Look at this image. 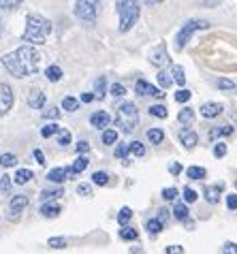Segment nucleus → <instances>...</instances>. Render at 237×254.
<instances>
[{"label":"nucleus","instance_id":"obj_49","mask_svg":"<svg viewBox=\"0 0 237 254\" xmlns=\"http://www.w3.org/2000/svg\"><path fill=\"white\" fill-rule=\"evenodd\" d=\"M214 156H216V158L227 156V143H216V147H214Z\"/></svg>","mask_w":237,"mask_h":254},{"label":"nucleus","instance_id":"obj_19","mask_svg":"<svg viewBox=\"0 0 237 254\" xmlns=\"http://www.w3.org/2000/svg\"><path fill=\"white\" fill-rule=\"evenodd\" d=\"M220 192H222V186L218 184V186H207L205 188V199H207V203H216L220 199Z\"/></svg>","mask_w":237,"mask_h":254},{"label":"nucleus","instance_id":"obj_31","mask_svg":"<svg viewBox=\"0 0 237 254\" xmlns=\"http://www.w3.org/2000/svg\"><path fill=\"white\" fill-rule=\"evenodd\" d=\"M128 147H130V152L135 154L137 158H143L145 156V147H143L141 141H132V143H128Z\"/></svg>","mask_w":237,"mask_h":254},{"label":"nucleus","instance_id":"obj_26","mask_svg":"<svg viewBox=\"0 0 237 254\" xmlns=\"http://www.w3.org/2000/svg\"><path fill=\"white\" fill-rule=\"evenodd\" d=\"M163 227H165V224L160 222L158 218H152V220L145 222V231L152 233V235H156V233H160V231H163Z\"/></svg>","mask_w":237,"mask_h":254},{"label":"nucleus","instance_id":"obj_51","mask_svg":"<svg viewBox=\"0 0 237 254\" xmlns=\"http://www.w3.org/2000/svg\"><path fill=\"white\" fill-rule=\"evenodd\" d=\"M77 194H81V196H92V186H90V184H79L77 186Z\"/></svg>","mask_w":237,"mask_h":254},{"label":"nucleus","instance_id":"obj_24","mask_svg":"<svg viewBox=\"0 0 237 254\" xmlns=\"http://www.w3.org/2000/svg\"><path fill=\"white\" fill-rule=\"evenodd\" d=\"M137 237H139V233L132 227H126V224H124L122 231H120V239H124V242H135Z\"/></svg>","mask_w":237,"mask_h":254},{"label":"nucleus","instance_id":"obj_30","mask_svg":"<svg viewBox=\"0 0 237 254\" xmlns=\"http://www.w3.org/2000/svg\"><path fill=\"white\" fill-rule=\"evenodd\" d=\"M62 109L64 111H77L79 109V101L77 98H73V96H66L64 101H62Z\"/></svg>","mask_w":237,"mask_h":254},{"label":"nucleus","instance_id":"obj_20","mask_svg":"<svg viewBox=\"0 0 237 254\" xmlns=\"http://www.w3.org/2000/svg\"><path fill=\"white\" fill-rule=\"evenodd\" d=\"M233 135V126L227 124V126H218V128L210 130V139H218V137H229Z\"/></svg>","mask_w":237,"mask_h":254},{"label":"nucleus","instance_id":"obj_44","mask_svg":"<svg viewBox=\"0 0 237 254\" xmlns=\"http://www.w3.org/2000/svg\"><path fill=\"white\" fill-rule=\"evenodd\" d=\"M109 92H111V96L120 98V96H124V94H126V88H124L122 83H114V86H111V90H109Z\"/></svg>","mask_w":237,"mask_h":254},{"label":"nucleus","instance_id":"obj_22","mask_svg":"<svg viewBox=\"0 0 237 254\" xmlns=\"http://www.w3.org/2000/svg\"><path fill=\"white\" fill-rule=\"evenodd\" d=\"M88 169V158L86 156H79L77 160L73 162V167H71V173L73 175H79V173H83Z\"/></svg>","mask_w":237,"mask_h":254},{"label":"nucleus","instance_id":"obj_28","mask_svg":"<svg viewBox=\"0 0 237 254\" xmlns=\"http://www.w3.org/2000/svg\"><path fill=\"white\" fill-rule=\"evenodd\" d=\"M148 139H150L154 145L163 143V139H165V132H163V128H150V130H148Z\"/></svg>","mask_w":237,"mask_h":254},{"label":"nucleus","instance_id":"obj_37","mask_svg":"<svg viewBox=\"0 0 237 254\" xmlns=\"http://www.w3.org/2000/svg\"><path fill=\"white\" fill-rule=\"evenodd\" d=\"M92 182L96 186H107V182H109V175L107 173H103V171H96L92 175Z\"/></svg>","mask_w":237,"mask_h":254},{"label":"nucleus","instance_id":"obj_6","mask_svg":"<svg viewBox=\"0 0 237 254\" xmlns=\"http://www.w3.org/2000/svg\"><path fill=\"white\" fill-rule=\"evenodd\" d=\"M99 11H101L99 0H77L75 2V15L83 19V22H94L99 17Z\"/></svg>","mask_w":237,"mask_h":254},{"label":"nucleus","instance_id":"obj_27","mask_svg":"<svg viewBox=\"0 0 237 254\" xmlns=\"http://www.w3.org/2000/svg\"><path fill=\"white\" fill-rule=\"evenodd\" d=\"M171 77H173V81H176L178 86H184V83H186V75H184L182 66H173L171 68Z\"/></svg>","mask_w":237,"mask_h":254},{"label":"nucleus","instance_id":"obj_2","mask_svg":"<svg viewBox=\"0 0 237 254\" xmlns=\"http://www.w3.org/2000/svg\"><path fill=\"white\" fill-rule=\"evenodd\" d=\"M50 34H52V22L50 19H45L43 15H28L26 17V30L22 34L24 43L43 45Z\"/></svg>","mask_w":237,"mask_h":254},{"label":"nucleus","instance_id":"obj_25","mask_svg":"<svg viewBox=\"0 0 237 254\" xmlns=\"http://www.w3.org/2000/svg\"><path fill=\"white\" fill-rule=\"evenodd\" d=\"M45 75H47V79L56 83V81H60V79H62V68H60V66H56V64H52V66H47Z\"/></svg>","mask_w":237,"mask_h":254},{"label":"nucleus","instance_id":"obj_34","mask_svg":"<svg viewBox=\"0 0 237 254\" xmlns=\"http://www.w3.org/2000/svg\"><path fill=\"white\" fill-rule=\"evenodd\" d=\"M130 218H132V209H130V207H122L120 214H118V222H120L122 227H124V224L130 222Z\"/></svg>","mask_w":237,"mask_h":254},{"label":"nucleus","instance_id":"obj_63","mask_svg":"<svg viewBox=\"0 0 237 254\" xmlns=\"http://www.w3.org/2000/svg\"><path fill=\"white\" fill-rule=\"evenodd\" d=\"M235 188H237V182H235Z\"/></svg>","mask_w":237,"mask_h":254},{"label":"nucleus","instance_id":"obj_32","mask_svg":"<svg viewBox=\"0 0 237 254\" xmlns=\"http://www.w3.org/2000/svg\"><path fill=\"white\" fill-rule=\"evenodd\" d=\"M101 139H103V143H105V145H114L116 141H118V132L114 128H107L105 132H103Z\"/></svg>","mask_w":237,"mask_h":254},{"label":"nucleus","instance_id":"obj_7","mask_svg":"<svg viewBox=\"0 0 237 254\" xmlns=\"http://www.w3.org/2000/svg\"><path fill=\"white\" fill-rule=\"evenodd\" d=\"M13 103H15V94H13V88L9 83H0V118L4 114H9Z\"/></svg>","mask_w":237,"mask_h":254},{"label":"nucleus","instance_id":"obj_42","mask_svg":"<svg viewBox=\"0 0 237 254\" xmlns=\"http://www.w3.org/2000/svg\"><path fill=\"white\" fill-rule=\"evenodd\" d=\"M116 158H124V160H126V156H128V154H130V147H128V143H120V145H118L116 147Z\"/></svg>","mask_w":237,"mask_h":254},{"label":"nucleus","instance_id":"obj_41","mask_svg":"<svg viewBox=\"0 0 237 254\" xmlns=\"http://www.w3.org/2000/svg\"><path fill=\"white\" fill-rule=\"evenodd\" d=\"M56 135H58V143L60 145H68V143H71V132H68L66 128H60Z\"/></svg>","mask_w":237,"mask_h":254},{"label":"nucleus","instance_id":"obj_14","mask_svg":"<svg viewBox=\"0 0 237 254\" xmlns=\"http://www.w3.org/2000/svg\"><path fill=\"white\" fill-rule=\"evenodd\" d=\"M109 122H111V118L107 111H96V114L90 116V124H92L94 128H107Z\"/></svg>","mask_w":237,"mask_h":254},{"label":"nucleus","instance_id":"obj_39","mask_svg":"<svg viewBox=\"0 0 237 254\" xmlns=\"http://www.w3.org/2000/svg\"><path fill=\"white\" fill-rule=\"evenodd\" d=\"M150 116H154V118H167V107H165V105H152V107H150Z\"/></svg>","mask_w":237,"mask_h":254},{"label":"nucleus","instance_id":"obj_23","mask_svg":"<svg viewBox=\"0 0 237 254\" xmlns=\"http://www.w3.org/2000/svg\"><path fill=\"white\" fill-rule=\"evenodd\" d=\"M173 218L176 220H186L188 218V207H186V203H176V207H173Z\"/></svg>","mask_w":237,"mask_h":254},{"label":"nucleus","instance_id":"obj_56","mask_svg":"<svg viewBox=\"0 0 237 254\" xmlns=\"http://www.w3.org/2000/svg\"><path fill=\"white\" fill-rule=\"evenodd\" d=\"M222 252H229V254H237V244H233V242L225 244V248H222Z\"/></svg>","mask_w":237,"mask_h":254},{"label":"nucleus","instance_id":"obj_47","mask_svg":"<svg viewBox=\"0 0 237 254\" xmlns=\"http://www.w3.org/2000/svg\"><path fill=\"white\" fill-rule=\"evenodd\" d=\"M22 4V0H0V9H15Z\"/></svg>","mask_w":237,"mask_h":254},{"label":"nucleus","instance_id":"obj_18","mask_svg":"<svg viewBox=\"0 0 237 254\" xmlns=\"http://www.w3.org/2000/svg\"><path fill=\"white\" fill-rule=\"evenodd\" d=\"M32 178H34V173L30 171V169H19V171L15 173V178H13V180H15V184L22 186V184H28V182H30Z\"/></svg>","mask_w":237,"mask_h":254},{"label":"nucleus","instance_id":"obj_62","mask_svg":"<svg viewBox=\"0 0 237 254\" xmlns=\"http://www.w3.org/2000/svg\"><path fill=\"white\" fill-rule=\"evenodd\" d=\"M163 0H145V4H160Z\"/></svg>","mask_w":237,"mask_h":254},{"label":"nucleus","instance_id":"obj_61","mask_svg":"<svg viewBox=\"0 0 237 254\" xmlns=\"http://www.w3.org/2000/svg\"><path fill=\"white\" fill-rule=\"evenodd\" d=\"M94 101V92H86L81 94V103H92Z\"/></svg>","mask_w":237,"mask_h":254},{"label":"nucleus","instance_id":"obj_1","mask_svg":"<svg viewBox=\"0 0 237 254\" xmlns=\"http://www.w3.org/2000/svg\"><path fill=\"white\" fill-rule=\"evenodd\" d=\"M2 66L9 70L13 77L22 79V77H30L39 70L41 66V56L34 47L30 45H22L19 49H15L13 54L2 56Z\"/></svg>","mask_w":237,"mask_h":254},{"label":"nucleus","instance_id":"obj_16","mask_svg":"<svg viewBox=\"0 0 237 254\" xmlns=\"http://www.w3.org/2000/svg\"><path fill=\"white\" fill-rule=\"evenodd\" d=\"M60 196H64V190L62 188H52V190H43L41 192V201H56V199H60Z\"/></svg>","mask_w":237,"mask_h":254},{"label":"nucleus","instance_id":"obj_58","mask_svg":"<svg viewBox=\"0 0 237 254\" xmlns=\"http://www.w3.org/2000/svg\"><path fill=\"white\" fill-rule=\"evenodd\" d=\"M156 218H158V220H160V222H163V224H165L167 220H169V211H167L165 207H163V209H158V216H156Z\"/></svg>","mask_w":237,"mask_h":254},{"label":"nucleus","instance_id":"obj_36","mask_svg":"<svg viewBox=\"0 0 237 254\" xmlns=\"http://www.w3.org/2000/svg\"><path fill=\"white\" fill-rule=\"evenodd\" d=\"M58 130H60L58 124H47V126H43V128H41V135H43L45 139H50V137H54Z\"/></svg>","mask_w":237,"mask_h":254},{"label":"nucleus","instance_id":"obj_59","mask_svg":"<svg viewBox=\"0 0 237 254\" xmlns=\"http://www.w3.org/2000/svg\"><path fill=\"white\" fill-rule=\"evenodd\" d=\"M90 150V143H88V141H79V143H77V152L79 154H86Z\"/></svg>","mask_w":237,"mask_h":254},{"label":"nucleus","instance_id":"obj_8","mask_svg":"<svg viewBox=\"0 0 237 254\" xmlns=\"http://www.w3.org/2000/svg\"><path fill=\"white\" fill-rule=\"evenodd\" d=\"M135 92H137L139 96H154V98H163V96H165L163 90H158L156 86H152V83H148L145 79H139V81L135 83Z\"/></svg>","mask_w":237,"mask_h":254},{"label":"nucleus","instance_id":"obj_53","mask_svg":"<svg viewBox=\"0 0 237 254\" xmlns=\"http://www.w3.org/2000/svg\"><path fill=\"white\" fill-rule=\"evenodd\" d=\"M227 207L237 209V194H227Z\"/></svg>","mask_w":237,"mask_h":254},{"label":"nucleus","instance_id":"obj_12","mask_svg":"<svg viewBox=\"0 0 237 254\" xmlns=\"http://www.w3.org/2000/svg\"><path fill=\"white\" fill-rule=\"evenodd\" d=\"M179 141H182L184 147L192 150V147L199 143V137H197V132H194L192 128H182V130H179Z\"/></svg>","mask_w":237,"mask_h":254},{"label":"nucleus","instance_id":"obj_13","mask_svg":"<svg viewBox=\"0 0 237 254\" xmlns=\"http://www.w3.org/2000/svg\"><path fill=\"white\" fill-rule=\"evenodd\" d=\"M199 111H201V116H203V118L210 120V118H218L222 111H225V107H222L220 103H205Z\"/></svg>","mask_w":237,"mask_h":254},{"label":"nucleus","instance_id":"obj_54","mask_svg":"<svg viewBox=\"0 0 237 254\" xmlns=\"http://www.w3.org/2000/svg\"><path fill=\"white\" fill-rule=\"evenodd\" d=\"M218 88H220V90H233L235 83L229 81V79H220V81H218Z\"/></svg>","mask_w":237,"mask_h":254},{"label":"nucleus","instance_id":"obj_50","mask_svg":"<svg viewBox=\"0 0 237 254\" xmlns=\"http://www.w3.org/2000/svg\"><path fill=\"white\" fill-rule=\"evenodd\" d=\"M184 201L186 203H194L197 201V192H194L192 188H184Z\"/></svg>","mask_w":237,"mask_h":254},{"label":"nucleus","instance_id":"obj_4","mask_svg":"<svg viewBox=\"0 0 237 254\" xmlns=\"http://www.w3.org/2000/svg\"><path fill=\"white\" fill-rule=\"evenodd\" d=\"M116 124L118 128H122L124 132H132L135 126L139 124V111L135 103H124L118 107V116H116Z\"/></svg>","mask_w":237,"mask_h":254},{"label":"nucleus","instance_id":"obj_57","mask_svg":"<svg viewBox=\"0 0 237 254\" xmlns=\"http://www.w3.org/2000/svg\"><path fill=\"white\" fill-rule=\"evenodd\" d=\"M165 252L167 254H182L184 248H182V246H169V248H165Z\"/></svg>","mask_w":237,"mask_h":254},{"label":"nucleus","instance_id":"obj_10","mask_svg":"<svg viewBox=\"0 0 237 254\" xmlns=\"http://www.w3.org/2000/svg\"><path fill=\"white\" fill-rule=\"evenodd\" d=\"M169 60H171V58H169V54H167V47H165V45H158L154 52L150 54V62H152L154 66H158V68L167 66V64H169Z\"/></svg>","mask_w":237,"mask_h":254},{"label":"nucleus","instance_id":"obj_33","mask_svg":"<svg viewBox=\"0 0 237 254\" xmlns=\"http://www.w3.org/2000/svg\"><path fill=\"white\" fill-rule=\"evenodd\" d=\"M192 118H194V111H192V109H188V107H184V109L178 114V122L188 124V122H192Z\"/></svg>","mask_w":237,"mask_h":254},{"label":"nucleus","instance_id":"obj_43","mask_svg":"<svg viewBox=\"0 0 237 254\" xmlns=\"http://www.w3.org/2000/svg\"><path fill=\"white\" fill-rule=\"evenodd\" d=\"M163 199L165 201H176L178 199V188H163Z\"/></svg>","mask_w":237,"mask_h":254},{"label":"nucleus","instance_id":"obj_17","mask_svg":"<svg viewBox=\"0 0 237 254\" xmlns=\"http://www.w3.org/2000/svg\"><path fill=\"white\" fill-rule=\"evenodd\" d=\"M41 214H43L45 218H56V216L60 214V205H56V203L45 201V203H43V207H41Z\"/></svg>","mask_w":237,"mask_h":254},{"label":"nucleus","instance_id":"obj_11","mask_svg":"<svg viewBox=\"0 0 237 254\" xmlns=\"http://www.w3.org/2000/svg\"><path fill=\"white\" fill-rule=\"evenodd\" d=\"M68 178H73L71 167H56V169H52V171L47 173V180L54 182V184H62V182L68 180Z\"/></svg>","mask_w":237,"mask_h":254},{"label":"nucleus","instance_id":"obj_45","mask_svg":"<svg viewBox=\"0 0 237 254\" xmlns=\"http://www.w3.org/2000/svg\"><path fill=\"white\" fill-rule=\"evenodd\" d=\"M190 96H192V92H188V90H178V92H176V101L178 103H188V101H190Z\"/></svg>","mask_w":237,"mask_h":254},{"label":"nucleus","instance_id":"obj_40","mask_svg":"<svg viewBox=\"0 0 237 254\" xmlns=\"http://www.w3.org/2000/svg\"><path fill=\"white\" fill-rule=\"evenodd\" d=\"M50 248H54V250H64L66 248V239L64 237H52L50 239Z\"/></svg>","mask_w":237,"mask_h":254},{"label":"nucleus","instance_id":"obj_21","mask_svg":"<svg viewBox=\"0 0 237 254\" xmlns=\"http://www.w3.org/2000/svg\"><path fill=\"white\" fill-rule=\"evenodd\" d=\"M105 90H107V79L105 77H99L94 81V98H103L105 96Z\"/></svg>","mask_w":237,"mask_h":254},{"label":"nucleus","instance_id":"obj_60","mask_svg":"<svg viewBox=\"0 0 237 254\" xmlns=\"http://www.w3.org/2000/svg\"><path fill=\"white\" fill-rule=\"evenodd\" d=\"M34 158H37L39 165H45V156H43V152L41 150H34Z\"/></svg>","mask_w":237,"mask_h":254},{"label":"nucleus","instance_id":"obj_35","mask_svg":"<svg viewBox=\"0 0 237 254\" xmlns=\"http://www.w3.org/2000/svg\"><path fill=\"white\" fill-rule=\"evenodd\" d=\"M0 165L2 167H15L17 165V156L15 154H2V156H0Z\"/></svg>","mask_w":237,"mask_h":254},{"label":"nucleus","instance_id":"obj_9","mask_svg":"<svg viewBox=\"0 0 237 254\" xmlns=\"http://www.w3.org/2000/svg\"><path fill=\"white\" fill-rule=\"evenodd\" d=\"M28 207V196L26 194H15L13 199L9 201V211H11V218L15 220V218L22 214V211Z\"/></svg>","mask_w":237,"mask_h":254},{"label":"nucleus","instance_id":"obj_5","mask_svg":"<svg viewBox=\"0 0 237 254\" xmlns=\"http://www.w3.org/2000/svg\"><path fill=\"white\" fill-rule=\"evenodd\" d=\"M205 28H210V22H205V19H190V22H186L184 28L178 32V37H176V49L182 52L184 45L190 41L192 34L197 30H205Z\"/></svg>","mask_w":237,"mask_h":254},{"label":"nucleus","instance_id":"obj_46","mask_svg":"<svg viewBox=\"0 0 237 254\" xmlns=\"http://www.w3.org/2000/svg\"><path fill=\"white\" fill-rule=\"evenodd\" d=\"M43 118H45V120H58V118H60L58 107H47V109L43 111Z\"/></svg>","mask_w":237,"mask_h":254},{"label":"nucleus","instance_id":"obj_29","mask_svg":"<svg viewBox=\"0 0 237 254\" xmlns=\"http://www.w3.org/2000/svg\"><path fill=\"white\" fill-rule=\"evenodd\" d=\"M186 175L190 180H203L205 178V169L203 167H188L186 169Z\"/></svg>","mask_w":237,"mask_h":254},{"label":"nucleus","instance_id":"obj_3","mask_svg":"<svg viewBox=\"0 0 237 254\" xmlns=\"http://www.w3.org/2000/svg\"><path fill=\"white\" fill-rule=\"evenodd\" d=\"M116 9H118V15H120V32H128L137 24L139 15H141L139 2L137 0H118Z\"/></svg>","mask_w":237,"mask_h":254},{"label":"nucleus","instance_id":"obj_38","mask_svg":"<svg viewBox=\"0 0 237 254\" xmlns=\"http://www.w3.org/2000/svg\"><path fill=\"white\" fill-rule=\"evenodd\" d=\"M158 83L163 88H169L171 83H173V79H171V75L167 73V70H158Z\"/></svg>","mask_w":237,"mask_h":254},{"label":"nucleus","instance_id":"obj_15","mask_svg":"<svg viewBox=\"0 0 237 254\" xmlns=\"http://www.w3.org/2000/svg\"><path fill=\"white\" fill-rule=\"evenodd\" d=\"M45 101H47V96L41 92V90H34V92H30V96H28V105H30L32 109H43Z\"/></svg>","mask_w":237,"mask_h":254},{"label":"nucleus","instance_id":"obj_55","mask_svg":"<svg viewBox=\"0 0 237 254\" xmlns=\"http://www.w3.org/2000/svg\"><path fill=\"white\" fill-rule=\"evenodd\" d=\"M169 173L171 175H179V173H182V165H179V162H171V165H169Z\"/></svg>","mask_w":237,"mask_h":254},{"label":"nucleus","instance_id":"obj_52","mask_svg":"<svg viewBox=\"0 0 237 254\" xmlns=\"http://www.w3.org/2000/svg\"><path fill=\"white\" fill-rule=\"evenodd\" d=\"M222 2V0H199V4L201 6H207V9H216Z\"/></svg>","mask_w":237,"mask_h":254},{"label":"nucleus","instance_id":"obj_48","mask_svg":"<svg viewBox=\"0 0 237 254\" xmlns=\"http://www.w3.org/2000/svg\"><path fill=\"white\" fill-rule=\"evenodd\" d=\"M11 178L9 175H2V178H0V192H9V188H11Z\"/></svg>","mask_w":237,"mask_h":254}]
</instances>
